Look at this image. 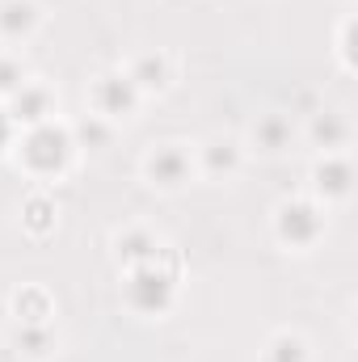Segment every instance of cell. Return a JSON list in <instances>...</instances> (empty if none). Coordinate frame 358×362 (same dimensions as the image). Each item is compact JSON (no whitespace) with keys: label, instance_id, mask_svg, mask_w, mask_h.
Wrapping results in <instances>:
<instances>
[{"label":"cell","instance_id":"6da1fadb","mask_svg":"<svg viewBox=\"0 0 358 362\" xmlns=\"http://www.w3.org/2000/svg\"><path fill=\"white\" fill-rule=\"evenodd\" d=\"M68 156V139L59 135V131H51V127H42L34 139H30V160L34 165H42V169H51V165H59Z\"/></svg>","mask_w":358,"mask_h":362},{"label":"cell","instance_id":"7a4b0ae2","mask_svg":"<svg viewBox=\"0 0 358 362\" xmlns=\"http://www.w3.org/2000/svg\"><path fill=\"white\" fill-rule=\"evenodd\" d=\"M30 21H34L30 4H17V0H13V4H4V30H13V34H17V30H25Z\"/></svg>","mask_w":358,"mask_h":362},{"label":"cell","instance_id":"3957f363","mask_svg":"<svg viewBox=\"0 0 358 362\" xmlns=\"http://www.w3.org/2000/svg\"><path fill=\"white\" fill-rule=\"evenodd\" d=\"M152 173H156L161 181H178L181 177V156L178 152H165L161 160H152Z\"/></svg>","mask_w":358,"mask_h":362},{"label":"cell","instance_id":"277c9868","mask_svg":"<svg viewBox=\"0 0 358 362\" xmlns=\"http://www.w3.org/2000/svg\"><path fill=\"white\" fill-rule=\"evenodd\" d=\"M287 215H291V219H287V236L295 232V236L304 240V236L312 232V211H308V206H295V211H287Z\"/></svg>","mask_w":358,"mask_h":362},{"label":"cell","instance_id":"5b68a950","mask_svg":"<svg viewBox=\"0 0 358 362\" xmlns=\"http://www.w3.org/2000/svg\"><path fill=\"white\" fill-rule=\"evenodd\" d=\"M139 76H144V85H161V76H165V68H161L156 59H144V68H139Z\"/></svg>","mask_w":358,"mask_h":362},{"label":"cell","instance_id":"8992f818","mask_svg":"<svg viewBox=\"0 0 358 362\" xmlns=\"http://www.w3.org/2000/svg\"><path fill=\"white\" fill-rule=\"evenodd\" d=\"M110 105H131V85H105Z\"/></svg>","mask_w":358,"mask_h":362},{"label":"cell","instance_id":"52a82bcc","mask_svg":"<svg viewBox=\"0 0 358 362\" xmlns=\"http://www.w3.org/2000/svg\"><path fill=\"white\" fill-rule=\"evenodd\" d=\"M13 76H17V72H13L8 64H0V89H8V85H13Z\"/></svg>","mask_w":358,"mask_h":362}]
</instances>
